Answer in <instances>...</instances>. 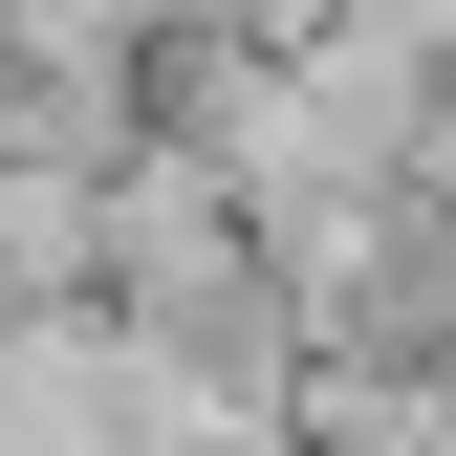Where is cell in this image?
I'll return each mask as SVG.
<instances>
[{
  "instance_id": "cell-1",
  "label": "cell",
  "mask_w": 456,
  "mask_h": 456,
  "mask_svg": "<svg viewBox=\"0 0 456 456\" xmlns=\"http://www.w3.org/2000/svg\"><path fill=\"white\" fill-rule=\"evenodd\" d=\"M435 413H456V348H435Z\"/></svg>"
}]
</instances>
